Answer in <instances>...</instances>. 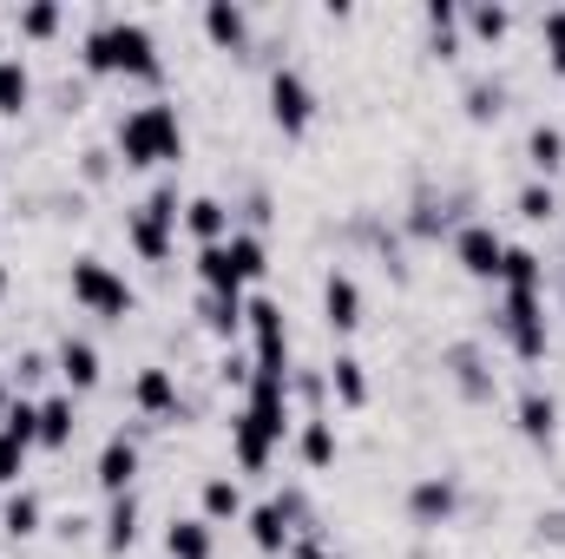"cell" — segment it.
I'll list each match as a JSON object with an SVG mask.
<instances>
[{"mask_svg":"<svg viewBox=\"0 0 565 559\" xmlns=\"http://www.w3.org/2000/svg\"><path fill=\"white\" fill-rule=\"evenodd\" d=\"M26 99H33V73H26V60H20V53H7V60H0V113H7V119H20V113H26Z\"/></svg>","mask_w":565,"mask_h":559,"instance_id":"35","label":"cell"},{"mask_svg":"<svg viewBox=\"0 0 565 559\" xmlns=\"http://www.w3.org/2000/svg\"><path fill=\"white\" fill-rule=\"evenodd\" d=\"M460 106H467L473 126H493V119L507 113V80H500V73H473L467 93H460Z\"/></svg>","mask_w":565,"mask_h":559,"instance_id":"26","label":"cell"},{"mask_svg":"<svg viewBox=\"0 0 565 559\" xmlns=\"http://www.w3.org/2000/svg\"><path fill=\"white\" fill-rule=\"evenodd\" d=\"M500 289H546V264L533 244H507L500 257Z\"/></svg>","mask_w":565,"mask_h":559,"instance_id":"33","label":"cell"},{"mask_svg":"<svg viewBox=\"0 0 565 559\" xmlns=\"http://www.w3.org/2000/svg\"><path fill=\"white\" fill-rule=\"evenodd\" d=\"M7 402H13V382H7V362H0V415H7Z\"/></svg>","mask_w":565,"mask_h":559,"instance_id":"48","label":"cell"},{"mask_svg":"<svg viewBox=\"0 0 565 559\" xmlns=\"http://www.w3.org/2000/svg\"><path fill=\"white\" fill-rule=\"evenodd\" d=\"M79 66L86 73H126V80H164V60H158V40L145 20L126 13H99L86 33H79Z\"/></svg>","mask_w":565,"mask_h":559,"instance_id":"1","label":"cell"},{"mask_svg":"<svg viewBox=\"0 0 565 559\" xmlns=\"http://www.w3.org/2000/svg\"><path fill=\"white\" fill-rule=\"evenodd\" d=\"M460 27H467L480 46H500V40L513 33V7H500V0H473V7H460Z\"/></svg>","mask_w":565,"mask_h":559,"instance_id":"29","label":"cell"},{"mask_svg":"<svg viewBox=\"0 0 565 559\" xmlns=\"http://www.w3.org/2000/svg\"><path fill=\"white\" fill-rule=\"evenodd\" d=\"M322 376H329V395H335L342 409H362V402H369V376H362V356L335 349V362H322Z\"/></svg>","mask_w":565,"mask_h":559,"instance_id":"27","label":"cell"},{"mask_svg":"<svg viewBox=\"0 0 565 559\" xmlns=\"http://www.w3.org/2000/svg\"><path fill=\"white\" fill-rule=\"evenodd\" d=\"M86 527H93L86 514H60V520H53V534H60V540H86Z\"/></svg>","mask_w":565,"mask_h":559,"instance_id":"45","label":"cell"},{"mask_svg":"<svg viewBox=\"0 0 565 559\" xmlns=\"http://www.w3.org/2000/svg\"><path fill=\"white\" fill-rule=\"evenodd\" d=\"M447 244H454V264H460V271H467L473 283H500V257H507V238L493 231V218H467V224H460V231H454Z\"/></svg>","mask_w":565,"mask_h":559,"instance_id":"9","label":"cell"},{"mask_svg":"<svg viewBox=\"0 0 565 559\" xmlns=\"http://www.w3.org/2000/svg\"><path fill=\"white\" fill-rule=\"evenodd\" d=\"M198 323H204V336H217V342H237V329H244V296H198Z\"/></svg>","mask_w":565,"mask_h":559,"instance_id":"30","label":"cell"},{"mask_svg":"<svg viewBox=\"0 0 565 559\" xmlns=\"http://www.w3.org/2000/svg\"><path fill=\"white\" fill-rule=\"evenodd\" d=\"M13 27H20L26 40H53V33L66 27V13H60L53 0H33V7H20V13H13Z\"/></svg>","mask_w":565,"mask_h":559,"instance_id":"39","label":"cell"},{"mask_svg":"<svg viewBox=\"0 0 565 559\" xmlns=\"http://www.w3.org/2000/svg\"><path fill=\"white\" fill-rule=\"evenodd\" d=\"M513 421H520V434H526L533 447H553V441H559V395H553L546 382H526L520 402H513Z\"/></svg>","mask_w":565,"mask_h":559,"instance_id":"11","label":"cell"},{"mask_svg":"<svg viewBox=\"0 0 565 559\" xmlns=\"http://www.w3.org/2000/svg\"><path fill=\"white\" fill-rule=\"evenodd\" d=\"M26 441H13L7 428H0V487H20V474H26Z\"/></svg>","mask_w":565,"mask_h":559,"instance_id":"41","label":"cell"},{"mask_svg":"<svg viewBox=\"0 0 565 559\" xmlns=\"http://www.w3.org/2000/svg\"><path fill=\"white\" fill-rule=\"evenodd\" d=\"M204 40L217 46V53H244L250 60V7H237V0H204Z\"/></svg>","mask_w":565,"mask_h":559,"instance_id":"12","label":"cell"},{"mask_svg":"<svg viewBox=\"0 0 565 559\" xmlns=\"http://www.w3.org/2000/svg\"><path fill=\"white\" fill-rule=\"evenodd\" d=\"M93 481H99V494L113 500V494H132V481H139V441L119 428V434H106V447H99V461H93Z\"/></svg>","mask_w":565,"mask_h":559,"instance_id":"10","label":"cell"},{"mask_svg":"<svg viewBox=\"0 0 565 559\" xmlns=\"http://www.w3.org/2000/svg\"><path fill=\"white\" fill-rule=\"evenodd\" d=\"M178 224H184V191H178V178H158V184L145 191V204L126 218L132 257H139V264H164L171 244H178Z\"/></svg>","mask_w":565,"mask_h":559,"instance_id":"3","label":"cell"},{"mask_svg":"<svg viewBox=\"0 0 565 559\" xmlns=\"http://www.w3.org/2000/svg\"><path fill=\"white\" fill-rule=\"evenodd\" d=\"M540 46H546V66L565 80V7H546L540 13Z\"/></svg>","mask_w":565,"mask_h":559,"instance_id":"40","label":"cell"},{"mask_svg":"<svg viewBox=\"0 0 565 559\" xmlns=\"http://www.w3.org/2000/svg\"><path fill=\"white\" fill-rule=\"evenodd\" d=\"M244 218H250V224H270V198H264V191H257V198H250V204H244Z\"/></svg>","mask_w":565,"mask_h":559,"instance_id":"46","label":"cell"},{"mask_svg":"<svg viewBox=\"0 0 565 559\" xmlns=\"http://www.w3.org/2000/svg\"><path fill=\"white\" fill-rule=\"evenodd\" d=\"M467 218H460V204L454 198H434V191H415V204H408V238H422V244H434V238H454Z\"/></svg>","mask_w":565,"mask_h":559,"instance_id":"18","label":"cell"},{"mask_svg":"<svg viewBox=\"0 0 565 559\" xmlns=\"http://www.w3.org/2000/svg\"><path fill=\"white\" fill-rule=\"evenodd\" d=\"M53 376L66 382V395H93L99 389V349L86 342V336H60V349H53Z\"/></svg>","mask_w":565,"mask_h":559,"instance_id":"13","label":"cell"},{"mask_svg":"<svg viewBox=\"0 0 565 559\" xmlns=\"http://www.w3.org/2000/svg\"><path fill=\"white\" fill-rule=\"evenodd\" d=\"M139 494H113L106 500V520H99V547L106 553H132L139 547Z\"/></svg>","mask_w":565,"mask_h":559,"instance_id":"20","label":"cell"},{"mask_svg":"<svg viewBox=\"0 0 565 559\" xmlns=\"http://www.w3.org/2000/svg\"><path fill=\"white\" fill-rule=\"evenodd\" d=\"M0 303H7V264H0Z\"/></svg>","mask_w":565,"mask_h":559,"instance_id":"49","label":"cell"},{"mask_svg":"<svg viewBox=\"0 0 565 559\" xmlns=\"http://www.w3.org/2000/svg\"><path fill=\"white\" fill-rule=\"evenodd\" d=\"M217 382H237V389H250V356H244L237 342L217 356Z\"/></svg>","mask_w":565,"mask_h":559,"instance_id":"42","label":"cell"},{"mask_svg":"<svg viewBox=\"0 0 565 559\" xmlns=\"http://www.w3.org/2000/svg\"><path fill=\"white\" fill-rule=\"evenodd\" d=\"M289 559H349V553H335L322 534H296V547H289Z\"/></svg>","mask_w":565,"mask_h":559,"instance_id":"43","label":"cell"},{"mask_svg":"<svg viewBox=\"0 0 565 559\" xmlns=\"http://www.w3.org/2000/svg\"><path fill=\"white\" fill-rule=\"evenodd\" d=\"M244 527H250V547L264 559H282L296 547V527H309V500H302V487H277L264 507H250L244 514Z\"/></svg>","mask_w":565,"mask_h":559,"instance_id":"6","label":"cell"},{"mask_svg":"<svg viewBox=\"0 0 565 559\" xmlns=\"http://www.w3.org/2000/svg\"><path fill=\"white\" fill-rule=\"evenodd\" d=\"M0 60H7V53H0Z\"/></svg>","mask_w":565,"mask_h":559,"instance_id":"50","label":"cell"},{"mask_svg":"<svg viewBox=\"0 0 565 559\" xmlns=\"http://www.w3.org/2000/svg\"><path fill=\"white\" fill-rule=\"evenodd\" d=\"M66 283H73V303H79L86 316H99V323H126V316L139 309V289L119 277L106 257H73Z\"/></svg>","mask_w":565,"mask_h":559,"instance_id":"5","label":"cell"},{"mask_svg":"<svg viewBox=\"0 0 565 559\" xmlns=\"http://www.w3.org/2000/svg\"><path fill=\"white\" fill-rule=\"evenodd\" d=\"M526 165H533V178L565 171V126L559 119H533L526 126Z\"/></svg>","mask_w":565,"mask_h":559,"instance_id":"23","label":"cell"},{"mask_svg":"<svg viewBox=\"0 0 565 559\" xmlns=\"http://www.w3.org/2000/svg\"><path fill=\"white\" fill-rule=\"evenodd\" d=\"M184 231L198 238V251H211V244H224L237 224H231V204H224L217 191H191V198H184Z\"/></svg>","mask_w":565,"mask_h":559,"instance_id":"16","label":"cell"},{"mask_svg":"<svg viewBox=\"0 0 565 559\" xmlns=\"http://www.w3.org/2000/svg\"><path fill=\"white\" fill-rule=\"evenodd\" d=\"M164 553H171V559H211V553H217V534H211V520H204V514H184V520H171V527H164Z\"/></svg>","mask_w":565,"mask_h":559,"instance_id":"24","label":"cell"},{"mask_svg":"<svg viewBox=\"0 0 565 559\" xmlns=\"http://www.w3.org/2000/svg\"><path fill=\"white\" fill-rule=\"evenodd\" d=\"M264 99H270V126H277L282 139H302V133L316 126V86H309L302 66L277 60L270 80H264Z\"/></svg>","mask_w":565,"mask_h":559,"instance_id":"7","label":"cell"},{"mask_svg":"<svg viewBox=\"0 0 565 559\" xmlns=\"http://www.w3.org/2000/svg\"><path fill=\"white\" fill-rule=\"evenodd\" d=\"M46 376H53V356H40V349H20V356L7 362V382H13V395H33Z\"/></svg>","mask_w":565,"mask_h":559,"instance_id":"38","label":"cell"},{"mask_svg":"<svg viewBox=\"0 0 565 559\" xmlns=\"http://www.w3.org/2000/svg\"><path fill=\"white\" fill-rule=\"evenodd\" d=\"M296 454H302V467H335V454H342L335 421L329 415H302V428H296Z\"/></svg>","mask_w":565,"mask_h":559,"instance_id":"25","label":"cell"},{"mask_svg":"<svg viewBox=\"0 0 565 559\" xmlns=\"http://www.w3.org/2000/svg\"><path fill=\"white\" fill-rule=\"evenodd\" d=\"M244 329H250V369L289 376V323H282L277 296H244Z\"/></svg>","mask_w":565,"mask_h":559,"instance_id":"8","label":"cell"},{"mask_svg":"<svg viewBox=\"0 0 565 559\" xmlns=\"http://www.w3.org/2000/svg\"><path fill=\"white\" fill-rule=\"evenodd\" d=\"M231 461H237L244 474H270V461H277V441L244 415V409L231 415Z\"/></svg>","mask_w":565,"mask_h":559,"instance_id":"19","label":"cell"},{"mask_svg":"<svg viewBox=\"0 0 565 559\" xmlns=\"http://www.w3.org/2000/svg\"><path fill=\"white\" fill-rule=\"evenodd\" d=\"M79 171H86L93 184H106V178H113V151H99V145H93V151H79Z\"/></svg>","mask_w":565,"mask_h":559,"instance_id":"44","label":"cell"},{"mask_svg":"<svg viewBox=\"0 0 565 559\" xmlns=\"http://www.w3.org/2000/svg\"><path fill=\"white\" fill-rule=\"evenodd\" d=\"M40 520H46V500H40L33 487H13V494H7V507H0L7 540H33V534H40Z\"/></svg>","mask_w":565,"mask_h":559,"instance_id":"32","label":"cell"},{"mask_svg":"<svg viewBox=\"0 0 565 559\" xmlns=\"http://www.w3.org/2000/svg\"><path fill=\"white\" fill-rule=\"evenodd\" d=\"M454 507H460V487H454L447 474H422V481L408 487V514H415V527H447Z\"/></svg>","mask_w":565,"mask_h":559,"instance_id":"17","label":"cell"},{"mask_svg":"<svg viewBox=\"0 0 565 559\" xmlns=\"http://www.w3.org/2000/svg\"><path fill=\"white\" fill-rule=\"evenodd\" d=\"M198 507H204V520L211 527H224V520H244L250 507H244V487L231 481V474H211L204 481V494H198Z\"/></svg>","mask_w":565,"mask_h":559,"instance_id":"31","label":"cell"},{"mask_svg":"<svg viewBox=\"0 0 565 559\" xmlns=\"http://www.w3.org/2000/svg\"><path fill=\"white\" fill-rule=\"evenodd\" d=\"M422 20H427V53L454 60L460 53V0H427Z\"/></svg>","mask_w":565,"mask_h":559,"instance_id":"28","label":"cell"},{"mask_svg":"<svg viewBox=\"0 0 565 559\" xmlns=\"http://www.w3.org/2000/svg\"><path fill=\"white\" fill-rule=\"evenodd\" d=\"M198 283H204L211 296H244V277L231 271V257H224V244H211V251H198Z\"/></svg>","mask_w":565,"mask_h":559,"instance_id":"37","label":"cell"},{"mask_svg":"<svg viewBox=\"0 0 565 559\" xmlns=\"http://www.w3.org/2000/svg\"><path fill=\"white\" fill-rule=\"evenodd\" d=\"M540 534L546 540H565V514H540Z\"/></svg>","mask_w":565,"mask_h":559,"instance_id":"47","label":"cell"},{"mask_svg":"<svg viewBox=\"0 0 565 559\" xmlns=\"http://www.w3.org/2000/svg\"><path fill=\"white\" fill-rule=\"evenodd\" d=\"M322 323L335 336H355L362 329V283L349 277V271H329L322 277Z\"/></svg>","mask_w":565,"mask_h":559,"instance_id":"15","label":"cell"},{"mask_svg":"<svg viewBox=\"0 0 565 559\" xmlns=\"http://www.w3.org/2000/svg\"><path fill=\"white\" fill-rule=\"evenodd\" d=\"M513 211H520L526 224H553V218H559V191H553V178H526L520 198H513Z\"/></svg>","mask_w":565,"mask_h":559,"instance_id":"36","label":"cell"},{"mask_svg":"<svg viewBox=\"0 0 565 559\" xmlns=\"http://www.w3.org/2000/svg\"><path fill=\"white\" fill-rule=\"evenodd\" d=\"M447 369H454V382H460L467 402H493V369H487L480 342H454L447 349Z\"/></svg>","mask_w":565,"mask_h":559,"instance_id":"21","label":"cell"},{"mask_svg":"<svg viewBox=\"0 0 565 559\" xmlns=\"http://www.w3.org/2000/svg\"><path fill=\"white\" fill-rule=\"evenodd\" d=\"M113 158H126L132 171H158V165H178L184 158V119L171 99H145L132 113H119L113 126Z\"/></svg>","mask_w":565,"mask_h":559,"instance_id":"2","label":"cell"},{"mask_svg":"<svg viewBox=\"0 0 565 559\" xmlns=\"http://www.w3.org/2000/svg\"><path fill=\"white\" fill-rule=\"evenodd\" d=\"M73 434H79V402L60 389V395H40V447H73Z\"/></svg>","mask_w":565,"mask_h":559,"instance_id":"22","label":"cell"},{"mask_svg":"<svg viewBox=\"0 0 565 559\" xmlns=\"http://www.w3.org/2000/svg\"><path fill=\"white\" fill-rule=\"evenodd\" d=\"M224 257H231V271L244 277V289L270 271V251H264V238H257V231H231V238H224Z\"/></svg>","mask_w":565,"mask_h":559,"instance_id":"34","label":"cell"},{"mask_svg":"<svg viewBox=\"0 0 565 559\" xmlns=\"http://www.w3.org/2000/svg\"><path fill=\"white\" fill-rule=\"evenodd\" d=\"M493 329L507 336V349L533 369V362H546V349H553V323H546V289H500V303H493Z\"/></svg>","mask_w":565,"mask_h":559,"instance_id":"4","label":"cell"},{"mask_svg":"<svg viewBox=\"0 0 565 559\" xmlns=\"http://www.w3.org/2000/svg\"><path fill=\"white\" fill-rule=\"evenodd\" d=\"M132 409H139L145 421H178L184 415L178 376H171V369H139V376H132Z\"/></svg>","mask_w":565,"mask_h":559,"instance_id":"14","label":"cell"}]
</instances>
